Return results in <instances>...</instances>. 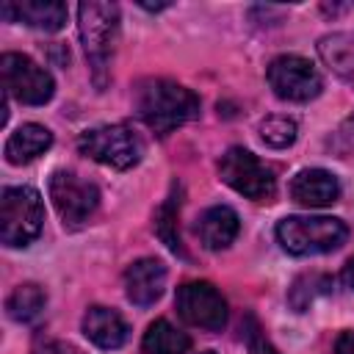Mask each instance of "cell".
I'll return each mask as SVG.
<instances>
[{"label": "cell", "mask_w": 354, "mask_h": 354, "mask_svg": "<svg viewBox=\"0 0 354 354\" xmlns=\"http://www.w3.org/2000/svg\"><path fill=\"white\" fill-rule=\"evenodd\" d=\"M136 111L149 130L158 136H169L174 127L199 116V97L166 77L144 80L136 91Z\"/></svg>", "instance_id": "obj_1"}, {"label": "cell", "mask_w": 354, "mask_h": 354, "mask_svg": "<svg viewBox=\"0 0 354 354\" xmlns=\"http://www.w3.org/2000/svg\"><path fill=\"white\" fill-rule=\"evenodd\" d=\"M77 25H80V41L91 66L94 86L102 91L108 86V69L119 36V8L113 3H80L77 6Z\"/></svg>", "instance_id": "obj_2"}, {"label": "cell", "mask_w": 354, "mask_h": 354, "mask_svg": "<svg viewBox=\"0 0 354 354\" xmlns=\"http://www.w3.org/2000/svg\"><path fill=\"white\" fill-rule=\"evenodd\" d=\"M277 238L288 254L307 257L343 246L348 227L332 216H288L277 224Z\"/></svg>", "instance_id": "obj_3"}, {"label": "cell", "mask_w": 354, "mask_h": 354, "mask_svg": "<svg viewBox=\"0 0 354 354\" xmlns=\"http://www.w3.org/2000/svg\"><path fill=\"white\" fill-rule=\"evenodd\" d=\"M44 224V205L36 188L11 185L0 196V238L6 246H28Z\"/></svg>", "instance_id": "obj_4"}, {"label": "cell", "mask_w": 354, "mask_h": 354, "mask_svg": "<svg viewBox=\"0 0 354 354\" xmlns=\"http://www.w3.org/2000/svg\"><path fill=\"white\" fill-rule=\"evenodd\" d=\"M77 147L83 155H88L97 163H105L111 169H133L144 155V141L127 127V124H102L80 133Z\"/></svg>", "instance_id": "obj_5"}, {"label": "cell", "mask_w": 354, "mask_h": 354, "mask_svg": "<svg viewBox=\"0 0 354 354\" xmlns=\"http://www.w3.org/2000/svg\"><path fill=\"white\" fill-rule=\"evenodd\" d=\"M218 174L232 191H238V194H243L246 199H254V202H268L277 191L274 171L254 152H249L243 147H230L221 155Z\"/></svg>", "instance_id": "obj_6"}, {"label": "cell", "mask_w": 354, "mask_h": 354, "mask_svg": "<svg viewBox=\"0 0 354 354\" xmlns=\"http://www.w3.org/2000/svg\"><path fill=\"white\" fill-rule=\"evenodd\" d=\"M0 75L6 97L19 100L22 105H44L55 91L50 72L22 53H6L0 58Z\"/></svg>", "instance_id": "obj_7"}, {"label": "cell", "mask_w": 354, "mask_h": 354, "mask_svg": "<svg viewBox=\"0 0 354 354\" xmlns=\"http://www.w3.org/2000/svg\"><path fill=\"white\" fill-rule=\"evenodd\" d=\"M50 199L66 227H80L100 205V191L91 180H83L75 171L58 169L50 174Z\"/></svg>", "instance_id": "obj_8"}, {"label": "cell", "mask_w": 354, "mask_h": 354, "mask_svg": "<svg viewBox=\"0 0 354 354\" xmlns=\"http://www.w3.org/2000/svg\"><path fill=\"white\" fill-rule=\"evenodd\" d=\"M268 86L279 100L310 102L321 94V72L301 55H279L268 64Z\"/></svg>", "instance_id": "obj_9"}, {"label": "cell", "mask_w": 354, "mask_h": 354, "mask_svg": "<svg viewBox=\"0 0 354 354\" xmlns=\"http://www.w3.org/2000/svg\"><path fill=\"white\" fill-rule=\"evenodd\" d=\"M177 313L185 324L207 329V332H218L227 324V301L224 296L216 290V285L210 282H185L177 288Z\"/></svg>", "instance_id": "obj_10"}, {"label": "cell", "mask_w": 354, "mask_h": 354, "mask_svg": "<svg viewBox=\"0 0 354 354\" xmlns=\"http://www.w3.org/2000/svg\"><path fill=\"white\" fill-rule=\"evenodd\" d=\"M166 288V266L155 257H141L124 271V290L136 307H149L163 296Z\"/></svg>", "instance_id": "obj_11"}, {"label": "cell", "mask_w": 354, "mask_h": 354, "mask_svg": "<svg viewBox=\"0 0 354 354\" xmlns=\"http://www.w3.org/2000/svg\"><path fill=\"white\" fill-rule=\"evenodd\" d=\"M0 14L11 22H25L36 30L55 33L66 22V6L58 0H19V3H6Z\"/></svg>", "instance_id": "obj_12"}, {"label": "cell", "mask_w": 354, "mask_h": 354, "mask_svg": "<svg viewBox=\"0 0 354 354\" xmlns=\"http://www.w3.org/2000/svg\"><path fill=\"white\" fill-rule=\"evenodd\" d=\"M340 183L326 169H304L290 180V199L304 207H326L337 202Z\"/></svg>", "instance_id": "obj_13"}, {"label": "cell", "mask_w": 354, "mask_h": 354, "mask_svg": "<svg viewBox=\"0 0 354 354\" xmlns=\"http://www.w3.org/2000/svg\"><path fill=\"white\" fill-rule=\"evenodd\" d=\"M83 335L100 348H119L127 340V324L116 310L97 304L83 315Z\"/></svg>", "instance_id": "obj_14"}, {"label": "cell", "mask_w": 354, "mask_h": 354, "mask_svg": "<svg viewBox=\"0 0 354 354\" xmlns=\"http://www.w3.org/2000/svg\"><path fill=\"white\" fill-rule=\"evenodd\" d=\"M50 144H53V133H50L44 124H33V122H30V124L17 127V130L8 136L3 152H6V160H8V163L22 166V163H30V160H36L39 155H44V152L50 149Z\"/></svg>", "instance_id": "obj_15"}, {"label": "cell", "mask_w": 354, "mask_h": 354, "mask_svg": "<svg viewBox=\"0 0 354 354\" xmlns=\"http://www.w3.org/2000/svg\"><path fill=\"white\" fill-rule=\"evenodd\" d=\"M241 230V221H238V213L227 205H216V207H207L202 216H199V224H196V232L202 238V243L207 249H227L235 235Z\"/></svg>", "instance_id": "obj_16"}, {"label": "cell", "mask_w": 354, "mask_h": 354, "mask_svg": "<svg viewBox=\"0 0 354 354\" xmlns=\"http://www.w3.org/2000/svg\"><path fill=\"white\" fill-rule=\"evenodd\" d=\"M141 348H144V354H188L191 337L185 332H180L177 326H171L166 318H158L147 326Z\"/></svg>", "instance_id": "obj_17"}, {"label": "cell", "mask_w": 354, "mask_h": 354, "mask_svg": "<svg viewBox=\"0 0 354 354\" xmlns=\"http://www.w3.org/2000/svg\"><path fill=\"white\" fill-rule=\"evenodd\" d=\"M321 61L340 75L343 80H354V36L351 33H329L318 41Z\"/></svg>", "instance_id": "obj_18"}, {"label": "cell", "mask_w": 354, "mask_h": 354, "mask_svg": "<svg viewBox=\"0 0 354 354\" xmlns=\"http://www.w3.org/2000/svg\"><path fill=\"white\" fill-rule=\"evenodd\" d=\"M44 304H47L44 290H41L36 282H25V285L14 288V293H11L8 301H6V310H8V315H11L14 321L28 324V321H33V318L41 315Z\"/></svg>", "instance_id": "obj_19"}, {"label": "cell", "mask_w": 354, "mask_h": 354, "mask_svg": "<svg viewBox=\"0 0 354 354\" xmlns=\"http://www.w3.org/2000/svg\"><path fill=\"white\" fill-rule=\"evenodd\" d=\"M177 191V188H174ZM171 191V196L158 207L155 213V230L160 235V241L174 252V254H183V241H180V232H177V210H180V196Z\"/></svg>", "instance_id": "obj_20"}, {"label": "cell", "mask_w": 354, "mask_h": 354, "mask_svg": "<svg viewBox=\"0 0 354 354\" xmlns=\"http://www.w3.org/2000/svg\"><path fill=\"white\" fill-rule=\"evenodd\" d=\"M260 138L274 149H285L296 141V122L288 116H268L260 122Z\"/></svg>", "instance_id": "obj_21"}, {"label": "cell", "mask_w": 354, "mask_h": 354, "mask_svg": "<svg viewBox=\"0 0 354 354\" xmlns=\"http://www.w3.org/2000/svg\"><path fill=\"white\" fill-rule=\"evenodd\" d=\"M329 285H332V282H329L326 277H321V274L301 277V279L293 285V290H290V304H293L296 310H304V307L315 299V293H326Z\"/></svg>", "instance_id": "obj_22"}, {"label": "cell", "mask_w": 354, "mask_h": 354, "mask_svg": "<svg viewBox=\"0 0 354 354\" xmlns=\"http://www.w3.org/2000/svg\"><path fill=\"white\" fill-rule=\"evenodd\" d=\"M246 340H249V354H279L263 335H260V329L257 326H252L249 329V335H246Z\"/></svg>", "instance_id": "obj_23"}, {"label": "cell", "mask_w": 354, "mask_h": 354, "mask_svg": "<svg viewBox=\"0 0 354 354\" xmlns=\"http://www.w3.org/2000/svg\"><path fill=\"white\" fill-rule=\"evenodd\" d=\"M335 354H354V332H340L335 340Z\"/></svg>", "instance_id": "obj_24"}, {"label": "cell", "mask_w": 354, "mask_h": 354, "mask_svg": "<svg viewBox=\"0 0 354 354\" xmlns=\"http://www.w3.org/2000/svg\"><path fill=\"white\" fill-rule=\"evenodd\" d=\"M33 354H77V351L69 348V346H64V343H44V346H39Z\"/></svg>", "instance_id": "obj_25"}, {"label": "cell", "mask_w": 354, "mask_h": 354, "mask_svg": "<svg viewBox=\"0 0 354 354\" xmlns=\"http://www.w3.org/2000/svg\"><path fill=\"white\" fill-rule=\"evenodd\" d=\"M343 282L348 285V288H354V257L346 263V268H343Z\"/></svg>", "instance_id": "obj_26"}, {"label": "cell", "mask_w": 354, "mask_h": 354, "mask_svg": "<svg viewBox=\"0 0 354 354\" xmlns=\"http://www.w3.org/2000/svg\"><path fill=\"white\" fill-rule=\"evenodd\" d=\"M351 130H354V116H351ZM351 136H354V133H351Z\"/></svg>", "instance_id": "obj_27"}, {"label": "cell", "mask_w": 354, "mask_h": 354, "mask_svg": "<svg viewBox=\"0 0 354 354\" xmlns=\"http://www.w3.org/2000/svg\"><path fill=\"white\" fill-rule=\"evenodd\" d=\"M199 354H213V351H199Z\"/></svg>", "instance_id": "obj_28"}]
</instances>
